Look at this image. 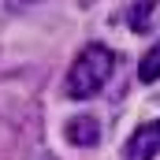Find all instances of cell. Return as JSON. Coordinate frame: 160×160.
Masks as SVG:
<instances>
[{
	"mask_svg": "<svg viewBox=\"0 0 160 160\" xmlns=\"http://www.w3.org/2000/svg\"><path fill=\"white\" fill-rule=\"evenodd\" d=\"M112 67H116V52L108 45H86L75 56L71 71H67V93L75 101H86V97L101 93L104 82L112 78Z\"/></svg>",
	"mask_w": 160,
	"mask_h": 160,
	"instance_id": "6da1fadb",
	"label": "cell"
},
{
	"mask_svg": "<svg viewBox=\"0 0 160 160\" xmlns=\"http://www.w3.org/2000/svg\"><path fill=\"white\" fill-rule=\"evenodd\" d=\"M157 153H160V119H153V123H142L130 134V142L123 149V160H153Z\"/></svg>",
	"mask_w": 160,
	"mask_h": 160,
	"instance_id": "7a4b0ae2",
	"label": "cell"
},
{
	"mask_svg": "<svg viewBox=\"0 0 160 160\" xmlns=\"http://www.w3.org/2000/svg\"><path fill=\"white\" fill-rule=\"evenodd\" d=\"M63 130H67V138H71L75 145H97V142H101V119H97V116H89V112L75 116Z\"/></svg>",
	"mask_w": 160,
	"mask_h": 160,
	"instance_id": "3957f363",
	"label": "cell"
},
{
	"mask_svg": "<svg viewBox=\"0 0 160 160\" xmlns=\"http://www.w3.org/2000/svg\"><path fill=\"white\" fill-rule=\"evenodd\" d=\"M138 78L142 82H157L160 78V41L142 56V67H138Z\"/></svg>",
	"mask_w": 160,
	"mask_h": 160,
	"instance_id": "277c9868",
	"label": "cell"
},
{
	"mask_svg": "<svg viewBox=\"0 0 160 160\" xmlns=\"http://www.w3.org/2000/svg\"><path fill=\"white\" fill-rule=\"evenodd\" d=\"M157 11V4H134L130 8V26L134 30H149V15Z\"/></svg>",
	"mask_w": 160,
	"mask_h": 160,
	"instance_id": "5b68a950",
	"label": "cell"
}]
</instances>
